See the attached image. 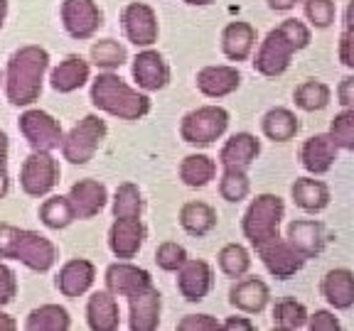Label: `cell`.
Wrapping results in <instances>:
<instances>
[{"mask_svg":"<svg viewBox=\"0 0 354 331\" xmlns=\"http://www.w3.org/2000/svg\"><path fill=\"white\" fill-rule=\"evenodd\" d=\"M50 64V54L42 47H22L8 64V99L15 106H30L39 99L42 77Z\"/></svg>","mask_w":354,"mask_h":331,"instance_id":"cell-1","label":"cell"},{"mask_svg":"<svg viewBox=\"0 0 354 331\" xmlns=\"http://www.w3.org/2000/svg\"><path fill=\"white\" fill-rule=\"evenodd\" d=\"M310 32L300 20H286L281 22L273 32H268L266 42L261 44L259 54H256V72L263 77H278L288 69L293 52L308 47Z\"/></svg>","mask_w":354,"mask_h":331,"instance_id":"cell-2","label":"cell"},{"mask_svg":"<svg viewBox=\"0 0 354 331\" xmlns=\"http://www.w3.org/2000/svg\"><path fill=\"white\" fill-rule=\"evenodd\" d=\"M0 258L20 260L30 270L47 272L57 260V248L39 233L0 223Z\"/></svg>","mask_w":354,"mask_h":331,"instance_id":"cell-3","label":"cell"},{"mask_svg":"<svg viewBox=\"0 0 354 331\" xmlns=\"http://www.w3.org/2000/svg\"><path fill=\"white\" fill-rule=\"evenodd\" d=\"M91 101H94L96 108L106 110L111 116L123 118V121H138L150 110L148 96L133 91L116 74H99L94 79Z\"/></svg>","mask_w":354,"mask_h":331,"instance_id":"cell-4","label":"cell"},{"mask_svg":"<svg viewBox=\"0 0 354 331\" xmlns=\"http://www.w3.org/2000/svg\"><path fill=\"white\" fill-rule=\"evenodd\" d=\"M283 219V199L273 194H261L243 216V236L249 238L254 248L281 238L278 226Z\"/></svg>","mask_w":354,"mask_h":331,"instance_id":"cell-5","label":"cell"},{"mask_svg":"<svg viewBox=\"0 0 354 331\" xmlns=\"http://www.w3.org/2000/svg\"><path fill=\"white\" fill-rule=\"evenodd\" d=\"M106 138V123L99 116H86L66 138H62L64 160L72 165H86L99 150L101 140Z\"/></svg>","mask_w":354,"mask_h":331,"instance_id":"cell-6","label":"cell"},{"mask_svg":"<svg viewBox=\"0 0 354 331\" xmlns=\"http://www.w3.org/2000/svg\"><path fill=\"white\" fill-rule=\"evenodd\" d=\"M229 126V113L219 106H205L192 113H187L180 126L185 143L192 145H209L212 140L221 138Z\"/></svg>","mask_w":354,"mask_h":331,"instance_id":"cell-7","label":"cell"},{"mask_svg":"<svg viewBox=\"0 0 354 331\" xmlns=\"http://www.w3.org/2000/svg\"><path fill=\"white\" fill-rule=\"evenodd\" d=\"M57 179H59V165L50 152H39L35 150L30 154L20 172V184L25 194L30 197H44L55 189Z\"/></svg>","mask_w":354,"mask_h":331,"instance_id":"cell-8","label":"cell"},{"mask_svg":"<svg viewBox=\"0 0 354 331\" xmlns=\"http://www.w3.org/2000/svg\"><path fill=\"white\" fill-rule=\"evenodd\" d=\"M20 130L30 145L39 152H52L62 145V128L50 113L28 110L20 116Z\"/></svg>","mask_w":354,"mask_h":331,"instance_id":"cell-9","label":"cell"},{"mask_svg":"<svg viewBox=\"0 0 354 331\" xmlns=\"http://www.w3.org/2000/svg\"><path fill=\"white\" fill-rule=\"evenodd\" d=\"M62 20L74 39H88L101 28V10L94 0H64Z\"/></svg>","mask_w":354,"mask_h":331,"instance_id":"cell-10","label":"cell"},{"mask_svg":"<svg viewBox=\"0 0 354 331\" xmlns=\"http://www.w3.org/2000/svg\"><path fill=\"white\" fill-rule=\"evenodd\" d=\"M256 250H259L261 260H263V265L268 268V272L276 275L278 280L293 277L305 263L303 255H300L298 250H293V245L288 241H281V238L266 243V245H261V248H256Z\"/></svg>","mask_w":354,"mask_h":331,"instance_id":"cell-11","label":"cell"},{"mask_svg":"<svg viewBox=\"0 0 354 331\" xmlns=\"http://www.w3.org/2000/svg\"><path fill=\"white\" fill-rule=\"evenodd\" d=\"M123 30L136 47H150L158 39V17L145 3H131L123 10Z\"/></svg>","mask_w":354,"mask_h":331,"instance_id":"cell-12","label":"cell"},{"mask_svg":"<svg viewBox=\"0 0 354 331\" xmlns=\"http://www.w3.org/2000/svg\"><path fill=\"white\" fill-rule=\"evenodd\" d=\"M131 304V331H155L160 321V292L153 285L128 294Z\"/></svg>","mask_w":354,"mask_h":331,"instance_id":"cell-13","label":"cell"},{"mask_svg":"<svg viewBox=\"0 0 354 331\" xmlns=\"http://www.w3.org/2000/svg\"><path fill=\"white\" fill-rule=\"evenodd\" d=\"M145 228L140 223V216H131V219H116V223L111 226L109 233V245L118 258H133L143 245Z\"/></svg>","mask_w":354,"mask_h":331,"instance_id":"cell-14","label":"cell"},{"mask_svg":"<svg viewBox=\"0 0 354 331\" xmlns=\"http://www.w3.org/2000/svg\"><path fill=\"white\" fill-rule=\"evenodd\" d=\"M177 270H180L177 285L187 302H199L207 297L212 290V270L205 260H185Z\"/></svg>","mask_w":354,"mask_h":331,"instance_id":"cell-15","label":"cell"},{"mask_svg":"<svg viewBox=\"0 0 354 331\" xmlns=\"http://www.w3.org/2000/svg\"><path fill=\"white\" fill-rule=\"evenodd\" d=\"M69 206L74 211V219H91L106 206V187L96 179H82L69 192Z\"/></svg>","mask_w":354,"mask_h":331,"instance_id":"cell-16","label":"cell"},{"mask_svg":"<svg viewBox=\"0 0 354 331\" xmlns=\"http://www.w3.org/2000/svg\"><path fill=\"white\" fill-rule=\"evenodd\" d=\"M148 285H153L150 272L143 268H136V265L116 263L106 270V290L111 294H118V297H128V294L138 292Z\"/></svg>","mask_w":354,"mask_h":331,"instance_id":"cell-17","label":"cell"},{"mask_svg":"<svg viewBox=\"0 0 354 331\" xmlns=\"http://www.w3.org/2000/svg\"><path fill=\"white\" fill-rule=\"evenodd\" d=\"M325 228L320 221H293L288 226V243L303 258H315L325 248Z\"/></svg>","mask_w":354,"mask_h":331,"instance_id":"cell-18","label":"cell"},{"mask_svg":"<svg viewBox=\"0 0 354 331\" xmlns=\"http://www.w3.org/2000/svg\"><path fill=\"white\" fill-rule=\"evenodd\" d=\"M133 79H136L138 86L145 88V91H158V88L165 86L167 79H170V69H167V64L162 61V57L158 54V52L145 50L133 61Z\"/></svg>","mask_w":354,"mask_h":331,"instance_id":"cell-19","label":"cell"},{"mask_svg":"<svg viewBox=\"0 0 354 331\" xmlns=\"http://www.w3.org/2000/svg\"><path fill=\"white\" fill-rule=\"evenodd\" d=\"M241 83V74L234 66H205L197 74V88L209 99H221L236 91Z\"/></svg>","mask_w":354,"mask_h":331,"instance_id":"cell-20","label":"cell"},{"mask_svg":"<svg viewBox=\"0 0 354 331\" xmlns=\"http://www.w3.org/2000/svg\"><path fill=\"white\" fill-rule=\"evenodd\" d=\"M261 152V143L251 135V132H236L224 148H221L219 160L224 170H243L256 160V154Z\"/></svg>","mask_w":354,"mask_h":331,"instance_id":"cell-21","label":"cell"},{"mask_svg":"<svg viewBox=\"0 0 354 331\" xmlns=\"http://www.w3.org/2000/svg\"><path fill=\"white\" fill-rule=\"evenodd\" d=\"M337 145L330 135H315V138L305 140V145L300 148V160L303 167L313 174H325L332 167L335 157H337Z\"/></svg>","mask_w":354,"mask_h":331,"instance_id":"cell-22","label":"cell"},{"mask_svg":"<svg viewBox=\"0 0 354 331\" xmlns=\"http://www.w3.org/2000/svg\"><path fill=\"white\" fill-rule=\"evenodd\" d=\"M96 270L88 260H69L57 277V287L64 297H79L94 285Z\"/></svg>","mask_w":354,"mask_h":331,"instance_id":"cell-23","label":"cell"},{"mask_svg":"<svg viewBox=\"0 0 354 331\" xmlns=\"http://www.w3.org/2000/svg\"><path fill=\"white\" fill-rule=\"evenodd\" d=\"M86 321H88V329H94V331L118 329L121 314H118V304H116V299L111 297V292H94L88 297Z\"/></svg>","mask_w":354,"mask_h":331,"instance_id":"cell-24","label":"cell"},{"mask_svg":"<svg viewBox=\"0 0 354 331\" xmlns=\"http://www.w3.org/2000/svg\"><path fill=\"white\" fill-rule=\"evenodd\" d=\"M268 287L266 282L256 280V277H249V280H241L232 287V304L241 312H249V314H259L263 312V307L268 304Z\"/></svg>","mask_w":354,"mask_h":331,"instance_id":"cell-25","label":"cell"},{"mask_svg":"<svg viewBox=\"0 0 354 331\" xmlns=\"http://www.w3.org/2000/svg\"><path fill=\"white\" fill-rule=\"evenodd\" d=\"M256 42V30L251 28L249 22H232L227 25L224 34H221V47H224V54L234 61H243L251 54Z\"/></svg>","mask_w":354,"mask_h":331,"instance_id":"cell-26","label":"cell"},{"mask_svg":"<svg viewBox=\"0 0 354 331\" xmlns=\"http://www.w3.org/2000/svg\"><path fill=\"white\" fill-rule=\"evenodd\" d=\"M322 294L335 309H349L354 304V277L349 270H330L322 280Z\"/></svg>","mask_w":354,"mask_h":331,"instance_id":"cell-27","label":"cell"},{"mask_svg":"<svg viewBox=\"0 0 354 331\" xmlns=\"http://www.w3.org/2000/svg\"><path fill=\"white\" fill-rule=\"evenodd\" d=\"M88 79V64L82 57H66L55 72H52V86L59 91V94H69V91H77L86 83Z\"/></svg>","mask_w":354,"mask_h":331,"instance_id":"cell-28","label":"cell"},{"mask_svg":"<svg viewBox=\"0 0 354 331\" xmlns=\"http://www.w3.org/2000/svg\"><path fill=\"white\" fill-rule=\"evenodd\" d=\"M180 223L189 236H207L212 228L216 226V214L212 206L202 204V201H189L180 211Z\"/></svg>","mask_w":354,"mask_h":331,"instance_id":"cell-29","label":"cell"},{"mask_svg":"<svg viewBox=\"0 0 354 331\" xmlns=\"http://www.w3.org/2000/svg\"><path fill=\"white\" fill-rule=\"evenodd\" d=\"M300 126L298 118L290 113L288 108H273L263 116V132L266 138L276 140V143H288L298 135Z\"/></svg>","mask_w":354,"mask_h":331,"instance_id":"cell-30","label":"cell"},{"mask_svg":"<svg viewBox=\"0 0 354 331\" xmlns=\"http://www.w3.org/2000/svg\"><path fill=\"white\" fill-rule=\"evenodd\" d=\"M293 199L300 209L315 214V211H322L330 204V192H327L325 184L317 182V179H295Z\"/></svg>","mask_w":354,"mask_h":331,"instance_id":"cell-31","label":"cell"},{"mask_svg":"<svg viewBox=\"0 0 354 331\" xmlns=\"http://www.w3.org/2000/svg\"><path fill=\"white\" fill-rule=\"evenodd\" d=\"M72 326L66 309L59 304H44V307L30 312L28 321H25V329L30 331H66Z\"/></svg>","mask_w":354,"mask_h":331,"instance_id":"cell-32","label":"cell"},{"mask_svg":"<svg viewBox=\"0 0 354 331\" xmlns=\"http://www.w3.org/2000/svg\"><path fill=\"white\" fill-rule=\"evenodd\" d=\"M216 165L214 160H209L207 154H189L185 157L183 167H180V177L187 187H205L214 179Z\"/></svg>","mask_w":354,"mask_h":331,"instance_id":"cell-33","label":"cell"},{"mask_svg":"<svg viewBox=\"0 0 354 331\" xmlns=\"http://www.w3.org/2000/svg\"><path fill=\"white\" fill-rule=\"evenodd\" d=\"M308 321V312L300 302L295 299H281V302L273 307V324L281 331H295L300 326H305Z\"/></svg>","mask_w":354,"mask_h":331,"instance_id":"cell-34","label":"cell"},{"mask_svg":"<svg viewBox=\"0 0 354 331\" xmlns=\"http://www.w3.org/2000/svg\"><path fill=\"white\" fill-rule=\"evenodd\" d=\"M39 219H42L44 226L57 228V231L66 228L74 221V211H72V206H69V199L66 197L47 199L42 204V209H39Z\"/></svg>","mask_w":354,"mask_h":331,"instance_id":"cell-35","label":"cell"},{"mask_svg":"<svg viewBox=\"0 0 354 331\" xmlns=\"http://www.w3.org/2000/svg\"><path fill=\"white\" fill-rule=\"evenodd\" d=\"M219 268L224 270V275L229 277H241L249 272L251 268V258H249V250L239 245V243H229L224 245L219 253Z\"/></svg>","mask_w":354,"mask_h":331,"instance_id":"cell-36","label":"cell"},{"mask_svg":"<svg viewBox=\"0 0 354 331\" xmlns=\"http://www.w3.org/2000/svg\"><path fill=\"white\" fill-rule=\"evenodd\" d=\"M295 103L303 110H322L330 103V88L322 81H305L295 88Z\"/></svg>","mask_w":354,"mask_h":331,"instance_id":"cell-37","label":"cell"},{"mask_svg":"<svg viewBox=\"0 0 354 331\" xmlns=\"http://www.w3.org/2000/svg\"><path fill=\"white\" fill-rule=\"evenodd\" d=\"M143 211V201H140V192L136 184L126 182L116 189V199H113V216L116 219H131V216H140Z\"/></svg>","mask_w":354,"mask_h":331,"instance_id":"cell-38","label":"cell"},{"mask_svg":"<svg viewBox=\"0 0 354 331\" xmlns=\"http://www.w3.org/2000/svg\"><path fill=\"white\" fill-rule=\"evenodd\" d=\"M91 59L101 69H116L126 61V47L116 39H101L91 47Z\"/></svg>","mask_w":354,"mask_h":331,"instance_id":"cell-39","label":"cell"},{"mask_svg":"<svg viewBox=\"0 0 354 331\" xmlns=\"http://www.w3.org/2000/svg\"><path fill=\"white\" fill-rule=\"evenodd\" d=\"M330 138L339 150H354V108H344L330 126Z\"/></svg>","mask_w":354,"mask_h":331,"instance_id":"cell-40","label":"cell"},{"mask_svg":"<svg viewBox=\"0 0 354 331\" xmlns=\"http://www.w3.org/2000/svg\"><path fill=\"white\" fill-rule=\"evenodd\" d=\"M219 192L227 201H241L249 194V177L243 170H224L219 182Z\"/></svg>","mask_w":354,"mask_h":331,"instance_id":"cell-41","label":"cell"},{"mask_svg":"<svg viewBox=\"0 0 354 331\" xmlns=\"http://www.w3.org/2000/svg\"><path fill=\"white\" fill-rule=\"evenodd\" d=\"M305 15L315 28H330L335 20V3L332 0H305Z\"/></svg>","mask_w":354,"mask_h":331,"instance_id":"cell-42","label":"cell"},{"mask_svg":"<svg viewBox=\"0 0 354 331\" xmlns=\"http://www.w3.org/2000/svg\"><path fill=\"white\" fill-rule=\"evenodd\" d=\"M155 260H158V265H160L162 270H177L180 265L187 260V250L183 248V245H177V243L167 241L162 243L160 248H158V253H155Z\"/></svg>","mask_w":354,"mask_h":331,"instance_id":"cell-43","label":"cell"},{"mask_svg":"<svg viewBox=\"0 0 354 331\" xmlns=\"http://www.w3.org/2000/svg\"><path fill=\"white\" fill-rule=\"evenodd\" d=\"M177 329L180 331H216V329H221V324L209 314H189L177 324Z\"/></svg>","mask_w":354,"mask_h":331,"instance_id":"cell-44","label":"cell"},{"mask_svg":"<svg viewBox=\"0 0 354 331\" xmlns=\"http://www.w3.org/2000/svg\"><path fill=\"white\" fill-rule=\"evenodd\" d=\"M15 292H17L15 275H12V270L8 268V265L0 263V307H3V304H8V302H12Z\"/></svg>","mask_w":354,"mask_h":331,"instance_id":"cell-45","label":"cell"},{"mask_svg":"<svg viewBox=\"0 0 354 331\" xmlns=\"http://www.w3.org/2000/svg\"><path fill=\"white\" fill-rule=\"evenodd\" d=\"M352 6L347 8V28H344V34L339 39V59H342L344 66H354V57H352Z\"/></svg>","mask_w":354,"mask_h":331,"instance_id":"cell-46","label":"cell"},{"mask_svg":"<svg viewBox=\"0 0 354 331\" xmlns=\"http://www.w3.org/2000/svg\"><path fill=\"white\" fill-rule=\"evenodd\" d=\"M310 331H339V321L330 312H315L308 319Z\"/></svg>","mask_w":354,"mask_h":331,"instance_id":"cell-47","label":"cell"},{"mask_svg":"<svg viewBox=\"0 0 354 331\" xmlns=\"http://www.w3.org/2000/svg\"><path fill=\"white\" fill-rule=\"evenodd\" d=\"M8 194V138L0 132V199Z\"/></svg>","mask_w":354,"mask_h":331,"instance_id":"cell-48","label":"cell"},{"mask_svg":"<svg viewBox=\"0 0 354 331\" xmlns=\"http://www.w3.org/2000/svg\"><path fill=\"white\" fill-rule=\"evenodd\" d=\"M337 94H339V103H342L344 108H354V77L342 79Z\"/></svg>","mask_w":354,"mask_h":331,"instance_id":"cell-49","label":"cell"},{"mask_svg":"<svg viewBox=\"0 0 354 331\" xmlns=\"http://www.w3.org/2000/svg\"><path fill=\"white\" fill-rule=\"evenodd\" d=\"M224 329L229 331H254V324L249 319H241V317H232V319L224 321Z\"/></svg>","mask_w":354,"mask_h":331,"instance_id":"cell-50","label":"cell"},{"mask_svg":"<svg viewBox=\"0 0 354 331\" xmlns=\"http://www.w3.org/2000/svg\"><path fill=\"white\" fill-rule=\"evenodd\" d=\"M295 3H298V0H268V6H271L273 10H290Z\"/></svg>","mask_w":354,"mask_h":331,"instance_id":"cell-51","label":"cell"},{"mask_svg":"<svg viewBox=\"0 0 354 331\" xmlns=\"http://www.w3.org/2000/svg\"><path fill=\"white\" fill-rule=\"evenodd\" d=\"M15 329H17V324H15V319H12V317L0 314V331H15Z\"/></svg>","mask_w":354,"mask_h":331,"instance_id":"cell-52","label":"cell"},{"mask_svg":"<svg viewBox=\"0 0 354 331\" xmlns=\"http://www.w3.org/2000/svg\"><path fill=\"white\" fill-rule=\"evenodd\" d=\"M6 12H8V3H6V0H0V28H3V20H6Z\"/></svg>","mask_w":354,"mask_h":331,"instance_id":"cell-53","label":"cell"},{"mask_svg":"<svg viewBox=\"0 0 354 331\" xmlns=\"http://www.w3.org/2000/svg\"><path fill=\"white\" fill-rule=\"evenodd\" d=\"M185 3H189V6H209L214 0H185Z\"/></svg>","mask_w":354,"mask_h":331,"instance_id":"cell-54","label":"cell"}]
</instances>
